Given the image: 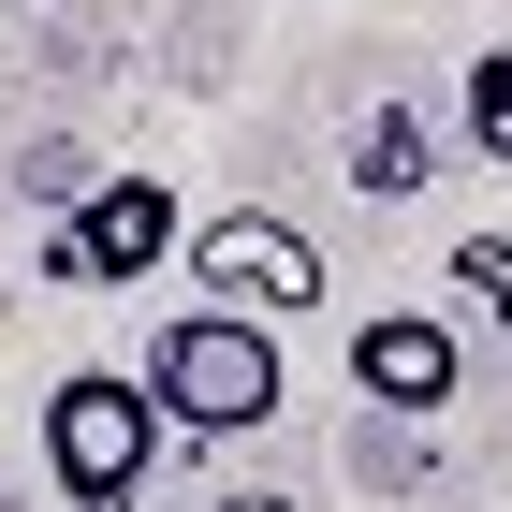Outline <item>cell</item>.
I'll return each instance as SVG.
<instances>
[{"label": "cell", "mask_w": 512, "mask_h": 512, "mask_svg": "<svg viewBox=\"0 0 512 512\" xmlns=\"http://www.w3.org/2000/svg\"><path fill=\"white\" fill-rule=\"evenodd\" d=\"M176 264H191L205 308H249V322H293V308L322 293V249L293 235V220H191Z\"/></svg>", "instance_id": "3"}, {"label": "cell", "mask_w": 512, "mask_h": 512, "mask_svg": "<svg viewBox=\"0 0 512 512\" xmlns=\"http://www.w3.org/2000/svg\"><path fill=\"white\" fill-rule=\"evenodd\" d=\"M454 118H469V147H483V161H512V44H483V59H469Z\"/></svg>", "instance_id": "7"}, {"label": "cell", "mask_w": 512, "mask_h": 512, "mask_svg": "<svg viewBox=\"0 0 512 512\" xmlns=\"http://www.w3.org/2000/svg\"><path fill=\"white\" fill-rule=\"evenodd\" d=\"M176 191L161 176H103V191L59 220V278H147V264H176Z\"/></svg>", "instance_id": "4"}, {"label": "cell", "mask_w": 512, "mask_h": 512, "mask_svg": "<svg viewBox=\"0 0 512 512\" xmlns=\"http://www.w3.org/2000/svg\"><path fill=\"white\" fill-rule=\"evenodd\" d=\"M132 381L161 395V425H191V439H249V425H278V337L249 308H176L147 337V366Z\"/></svg>", "instance_id": "1"}, {"label": "cell", "mask_w": 512, "mask_h": 512, "mask_svg": "<svg viewBox=\"0 0 512 512\" xmlns=\"http://www.w3.org/2000/svg\"><path fill=\"white\" fill-rule=\"evenodd\" d=\"M161 395L132 381V366H74V381L44 395V469H59V498L74 512H132L147 498V469H161Z\"/></svg>", "instance_id": "2"}, {"label": "cell", "mask_w": 512, "mask_h": 512, "mask_svg": "<svg viewBox=\"0 0 512 512\" xmlns=\"http://www.w3.org/2000/svg\"><path fill=\"white\" fill-rule=\"evenodd\" d=\"M454 308L483 337H512V235H454Z\"/></svg>", "instance_id": "6"}, {"label": "cell", "mask_w": 512, "mask_h": 512, "mask_svg": "<svg viewBox=\"0 0 512 512\" xmlns=\"http://www.w3.org/2000/svg\"><path fill=\"white\" fill-rule=\"evenodd\" d=\"M220 512H293V498H220Z\"/></svg>", "instance_id": "8"}, {"label": "cell", "mask_w": 512, "mask_h": 512, "mask_svg": "<svg viewBox=\"0 0 512 512\" xmlns=\"http://www.w3.org/2000/svg\"><path fill=\"white\" fill-rule=\"evenodd\" d=\"M454 366H469V337H454L439 308H381V322L352 337V381L381 395V410H439V395H454Z\"/></svg>", "instance_id": "5"}]
</instances>
